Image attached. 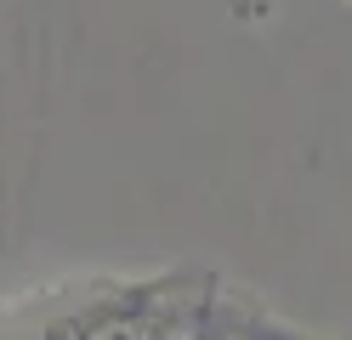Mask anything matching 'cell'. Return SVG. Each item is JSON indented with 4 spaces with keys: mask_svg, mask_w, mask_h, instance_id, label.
I'll list each match as a JSON object with an SVG mask.
<instances>
[{
    "mask_svg": "<svg viewBox=\"0 0 352 340\" xmlns=\"http://www.w3.org/2000/svg\"><path fill=\"white\" fill-rule=\"evenodd\" d=\"M216 340H261V329H222Z\"/></svg>",
    "mask_w": 352,
    "mask_h": 340,
    "instance_id": "1",
    "label": "cell"
}]
</instances>
